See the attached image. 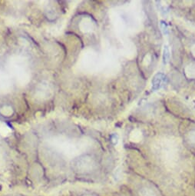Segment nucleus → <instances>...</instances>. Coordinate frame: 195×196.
<instances>
[{"label": "nucleus", "mask_w": 195, "mask_h": 196, "mask_svg": "<svg viewBox=\"0 0 195 196\" xmlns=\"http://www.w3.org/2000/svg\"><path fill=\"white\" fill-rule=\"evenodd\" d=\"M164 81H165L164 75L161 74V73H158L157 75H155V76L154 77L153 80H152V89H153V90L156 91V90L161 89Z\"/></svg>", "instance_id": "obj_1"}, {"label": "nucleus", "mask_w": 195, "mask_h": 196, "mask_svg": "<svg viewBox=\"0 0 195 196\" xmlns=\"http://www.w3.org/2000/svg\"><path fill=\"white\" fill-rule=\"evenodd\" d=\"M170 59V51L168 46H164L163 50V62L164 64H168Z\"/></svg>", "instance_id": "obj_2"}, {"label": "nucleus", "mask_w": 195, "mask_h": 196, "mask_svg": "<svg viewBox=\"0 0 195 196\" xmlns=\"http://www.w3.org/2000/svg\"><path fill=\"white\" fill-rule=\"evenodd\" d=\"M161 30H162L163 33H164V35H168V25L166 24V23H164V21L161 22Z\"/></svg>", "instance_id": "obj_3"}]
</instances>
